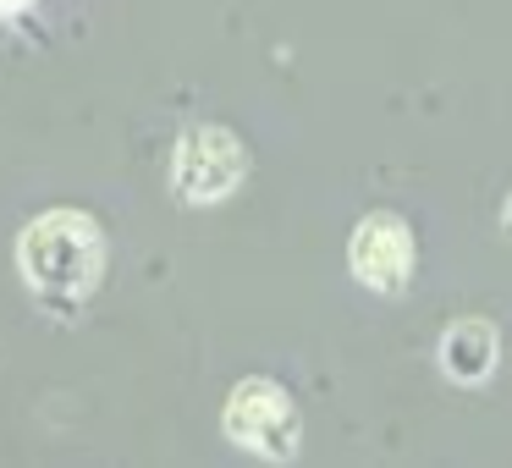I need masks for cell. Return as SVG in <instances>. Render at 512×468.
Masks as SVG:
<instances>
[{"label":"cell","instance_id":"obj_1","mask_svg":"<svg viewBox=\"0 0 512 468\" xmlns=\"http://www.w3.org/2000/svg\"><path fill=\"white\" fill-rule=\"evenodd\" d=\"M23 281L56 309L83 303L105 276V237L83 210H50L17 237Z\"/></svg>","mask_w":512,"mask_h":468},{"label":"cell","instance_id":"obj_6","mask_svg":"<svg viewBox=\"0 0 512 468\" xmlns=\"http://www.w3.org/2000/svg\"><path fill=\"white\" fill-rule=\"evenodd\" d=\"M17 6H28V0H0V12H17Z\"/></svg>","mask_w":512,"mask_h":468},{"label":"cell","instance_id":"obj_7","mask_svg":"<svg viewBox=\"0 0 512 468\" xmlns=\"http://www.w3.org/2000/svg\"><path fill=\"white\" fill-rule=\"evenodd\" d=\"M507 226H512V199H507Z\"/></svg>","mask_w":512,"mask_h":468},{"label":"cell","instance_id":"obj_3","mask_svg":"<svg viewBox=\"0 0 512 468\" xmlns=\"http://www.w3.org/2000/svg\"><path fill=\"white\" fill-rule=\"evenodd\" d=\"M226 435L259 457H292L298 446V408L276 380H243L226 397Z\"/></svg>","mask_w":512,"mask_h":468},{"label":"cell","instance_id":"obj_5","mask_svg":"<svg viewBox=\"0 0 512 468\" xmlns=\"http://www.w3.org/2000/svg\"><path fill=\"white\" fill-rule=\"evenodd\" d=\"M496 331H490L485 320H457L452 331L441 336V369L446 380H457V386H485L490 369H496Z\"/></svg>","mask_w":512,"mask_h":468},{"label":"cell","instance_id":"obj_2","mask_svg":"<svg viewBox=\"0 0 512 468\" xmlns=\"http://www.w3.org/2000/svg\"><path fill=\"white\" fill-rule=\"evenodd\" d=\"M248 177V155L226 127H188L171 149V188L188 204H221Z\"/></svg>","mask_w":512,"mask_h":468},{"label":"cell","instance_id":"obj_4","mask_svg":"<svg viewBox=\"0 0 512 468\" xmlns=\"http://www.w3.org/2000/svg\"><path fill=\"white\" fill-rule=\"evenodd\" d=\"M347 259L369 292H402L413 276V232L397 215H364L347 243Z\"/></svg>","mask_w":512,"mask_h":468}]
</instances>
